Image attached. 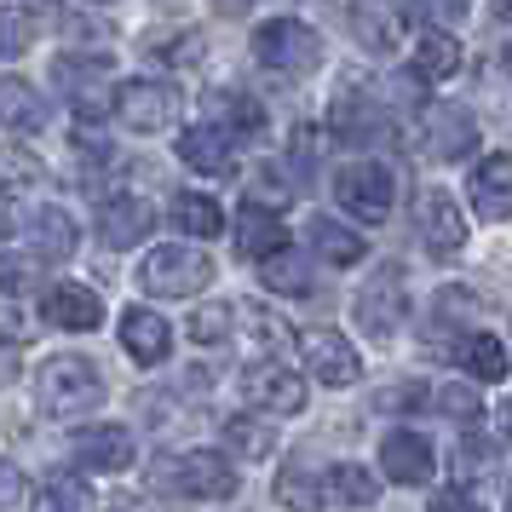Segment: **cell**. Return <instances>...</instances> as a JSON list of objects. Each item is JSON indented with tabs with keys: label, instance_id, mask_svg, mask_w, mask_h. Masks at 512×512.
Returning a JSON list of instances; mask_svg holds the SVG:
<instances>
[{
	"label": "cell",
	"instance_id": "6da1fadb",
	"mask_svg": "<svg viewBox=\"0 0 512 512\" xmlns=\"http://www.w3.org/2000/svg\"><path fill=\"white\" fill-rule=\"evenodd\" d=\"M35 397H41L47 415H81V409H93L104 397V374L87 357H52L35 374Z\"/></svg>",
	"mask_w": 512,
	"mask_h": 512
},
{
	"label": "cell",
	"instance_id": "7a4b0ae2",
	"mask_svg": "<svg viewBox=\"0 0 512 512\" xmlns=\"http://www.w3.org/2000/svg\"><path fill=\"white\" fill-rule=\"evenodd\" d=\"M213 282V259L202 248H150L139 265V288L156 300H190Z\"/></svg>",
	"mask_w": 512,
	"mask_h": 512
},
{
	"label": "cell",
	"instance_id": "3957f363",
	"mask_svg": "<svg viewBox=\"0 0 512 512\" xmlns=\"http://www.w3.org/2000/svg\"><path fill=\"white\" fill-rule=\"evenodd\" d=\"M254 58L265 70H282V75H311L323 64V41L317 29L300 24V18H271V24L254 29Z\"/></svg>",
	"mask_w": 512,
	"mask_h": 512
},
{
	"label": "cell",
	"instance_id": "277c9868",
	"mask_svg": "<svg viewBox=\"0 0 512 512\" xmlns=\"http://www.w3.org/2000/svg\"><path fill=\"white\" fill-rule=\"evenodd\" d=\"M334 202L346 213H357L363 225H380L386 213H392L397 202V179H392V167H380V162H351L334 173Z\"/></svg>",
	"mask_w": 512,
	"mask_h": 512
},
{
	"label": "cell",
	"instance_id": "5b68a950",
	"mask_svg": "<svg viewBox=\"0 0 512 512\" xmlns=\"http://www.w3.org/2000/svg\"><path fill=\"white\" fill-rule=\"evenodd\" d=\"M167 484L179 495H196V501H231L236 495V466L213 449H190V455H173L167 461Z\"/></svg>",
	"mask_w": 512,
	"mask_h": 512
},
{
	"label": "cell",
	"instance_id": "8992f818",
	"mask_svg": "<svg viewBox=\"0 0 512 512\" xmlns=\"http://www.w3.org/2000/svg\"><path fill=\"white\" fill-rule=\"evenodd\" d=\"M116 116L127 133H162L179 121V93L167 81H127L116 93Z\"/></svg>",
	"mask_w": 512,
	"mask_h": 512
},
{
	"label": "cell",
	"instance_id": "52a82bcc",
	"mask_svg": "<svg viewBox=\"0 0 512 512\" xmlns=\"http://www.w3.org/2000/svg\"><path fill=\"white\" fill-rule=\"evenodd\" d=\"M300 363L317 374L323 386H351V380L363 374L351 340L346 334H334V328H300Z\"/></svg>",
	"mask_w": 512,
	"mask_h": 512
},
{
	"label": "cell",
	"instance_id": "ba28073f",
	"mask_svg": "<svg viewBox=\"0 0 512 512\" xmlns=\"http://www.w3.org/2000/svg\"><path fill=\"white\" fill-rule=\"evenodd\" d=\"M242 397L265 409V415H300L305 409V380L294 369H282V363H254V369L242 374Z\"/></svg>",
	"mask_w": 512,
	"mask_h": 512
},
{
	"label": "cell",
	"instance_id": "9c48e42d",
	"mask_svg": "<svg viewBox=\"0 0 512 512\" xmlns=\"http://www.w3.org/2000/svg\"><path fill=\"white\" fill-rule=\"evenodd\" d=\"M403 317H409L403 271H397V265H386V271H380V277H374L369 288L357 294V323L369 328V334H380V340H386V334H397V323H403Z\"/></svg>",
	"mask_w": 512,
	"mask_h": 512
},
{
	"label": "cell",
	"instance_id": "30bf717a",
	"mask_svg": "<svg viewBox=\"0 0 512 512\" xmlns=\"http://www.w3.org/2000/svg\"><path fill=\"white\" fill-rule=\"evenodd\" d=\"M415 225H420V242H426L432 254H461V242H466V219H461V208L449 202V190H420V202H415Z\"/></svg>",
	"mask_w": 512,
	"mask_h": 512
},
{
	"label": "cell",
	"instance_id": "8fae6325",
	"mask_svg": "<svg viewBox=\"0 0 512 512\" xmlns=\"http://www.w3.org/2000/svg\"><path fill=\"white\" fill-rule=\"evenodd\" d=\"M156 231V208L144 202V196H110L104 208H98V236H104V248H133L144 236Z\"/></svg>",
	"mask_w": 512,
	"mask_h": 512
},
{
	"label": "cell",
	"instance_id": "7c38bea8",
	"mask_svg": "<svg viewBox=\"0 0 512 512\" xmlns=\"http://www.w3.org/2000/svg\"><path fill=\"white\" fill-rule=\"evenodd\" d=\"M70 455L87 472H121V466H133V432L127 426H81Z\"/></svg>",
	"mask_w": 512,
	"mask_h": 512
},
{
	"label": "cell",
	"instance_id": "4fadbf2b",
	"mask_svg": "<svg viewBox=\"0 0 512 512\" xmlns=\"http://www.w3.org/2000/svg\"><path fill=\"white\" fill-rule=\"evenodd\" d=\"M432 443L420 438V432H392V438H380V472L392 478V484H426L432 478Z\"/></svg>",
	"mask_w": 512,
	"mask_h": 512
},
{
	"label": "cell",
	"instance_id": "5bb4252c",
	"mask_svg": "<svg viewBox=\"0 0 512 512\" xmlns=\"http://www.w3.org/2000/svg\"><path fill=\"white\" fill-rule=\"evenodd\" d=\"M41 311H47V323L70 328V334H87V328L104 323V300H98L93 288H81V282H58V288H47Z\"/></svg>",
	"mask_w": 512,
	"mask_h": 512
},
{
	"label": "cell",
	"instance_id": "9a60e30c",
	"mask_svg": "<svg viewBox=\"0 0 512 512\" xmlns=\"http://www.w3.org/2000/svg\"><path fill=\"white\" fill-rule=\"evenodd\" d=\"M121 346H127V357H139V363H162L167 351H173V328L150 305H127L121 311Z\"/></svg>",
	"mask_w": 512,
	"mask_h": 512
},
{
	"label": "cell",
	"instance_id": "2e32d148",
	"mask_svg": "<svg viewBox=\"0 0 512 512\" xmlns=\"http://www.w3.org/2000/svg\"><path fill=\"white\" fill-rule=\"evenodd\" d=\"M179 162L208 173V179H225V173H236V139L225 127H190L179 139Z\"/></svg>",
	"mask_w": 512,
	"mask_h": 512
},
{
	"label": "cell",
	"instance_id": "e0dca14e",
	"mask_svg": "<svg viewBox=\"0 0 512 512\" xmlns=\"http://www.w3.org/2000/svg\"><path fill=\"white\" fill-rule=\"evenodd\" d=\"M351 24H357V41H363L369 52H397V47H403L409 18H403V6H397V0H357Z\"/></svg>",
	"mask_w": 512,
	"mask_h": 512
},
{
	"label": "cell",
	"instance_id": "ac0fdd59",
	"mask_svg": "<svg viewBox=\"0 0 512 512\" xmlns=\"http://www.w3.org/2000/svg\"><path fill=\"white\" fill-rule=\"evenodd\" d=\"M472 208L484 213L489 225H501L512 213V162L495 150V156H484L478 162V173H472Z\"/></svg>",
	"mask_w": 512,
	"mask_h": 512
},
{
	"label": "cell",
	"instance_id": "d6986e66",
	"mask_svg": "<svg viewBox=\"0 0 512 512\" xmlns=\"http://www.w3.org/2000/svg\"><path fill=\"white\" fill-rule=\"evenodd\" d=\"M236 248L265 265L271 254H282V248H288V225H282L271 208H254V202H248V208H242V219H236Z\"/></svg>",
	"mask_w": 512,
	"mask_h": 512
},
{
	"label": "cell",
	"instance_id": "ffe728a7",
	"mask_svg": "<svg viewBox=\"0 0 512 512\" xmlns=\"http://www.w3.org/2000/svg\"><path fill=\"white\" fill-rule=\"evenodd\" d=\"M472 139H478V127H472V116H461V110H426V150L438 156V162H449V156H466L472 150Z\"/></svg>",
	"mask_w": 512,
	"mask_h": 512
},
{
	"label": "cell",
	"instance_id": "44dd1931",
	"mask_svg": "<svg viewBox=\"0 0 512 512\" xmlns=\"http://www.w3.org/2000/svg\"><path fill=\"white\" fill-rule=\"evenodd\" d=\"M0 127L6 133H41L47 127V98L29 81H0Z\"/></svg>",
	"mask_w": 512,
	"mask_h": 512
},
{
	"label": "cell",
	"instance_id": "7402d4cb",
	"mask_svg": "<svg viewBox=\"0 0 512 512\" xmlns=\"http://www.w3.org/2000/svg\"><path fill=\"white\" fill-rule=\"evenodd\" d=\"M328 127H334V139L340 144H369L380 139V110L374 104H363V93H340L334 98V110H328Z\"/></svg>",
	"mask_w": 512,
	"mask_h": 512
},
{
	"label": "cell",
	"instance_id": "603a6c76",
	"mask_svg": "<svg viewBox=\"0 0 512 512\" xmlns=\"http://www.w3.org/2000/svg\"><path fill=\"white\" fill-rule=\"evenodd\" d=\"M305 242H311V248L328 259V265H357V259L369 254V248H363V236L346 231V225H334L328 213H317V219L305 225Z\"/></svg>",
	"mask_w": 512,
	"mask_h": 512
},
{
	"label": "cell",
	"instance_id": "cb8c5ba5",
	"mask_svg": "<svg viewBox=\"0 0 512 512\" xmlns=\"http://www.w3.org/2000/svg\"><path fill=\"white\" fill-rule=\"evenodd\" d=\"M455 70H461V47H455L449 29H426V35H415V75L420 81H449Z\"/></svg>",
	"mask_w": 512,
	"mask_h": 512
},
{
	"label": "cell",
	"instance_id": "d4e9b609",
	"mask_svg": "<svg viewBox=\"0 0 512 512\" xmlns=\"http://www.w3.org/2000/svg\"><path fill=\"white\" fill-rule=\"evenodd\" d=\"M323 495H334V507H374V495H380V478H374L363 461H340L328 472Z\"/></svg>",
	"mask_w": 512,
	"mask_h": 512
},
{
	"label": "cell",
	"instance_id": "484cf974",
	"mask_svg": "<svg viewBox=\"0 0 512 512\" xmlns=\"http://www.w3.org/2000/svg\"><path fill=\"white\" fill-rule=\"evenodd\" d=\"M29 242H35V254H47V259H70L75 254V219L64 208H41Z\"/></svg>",
	"mask_w": 512,
	"mask_h": 512
},
{
	"label": "cell",
	"instance_id": "4316f807",
	"mask_svg": "<svg viewBox=\"0 0 512 512\" xmlns=\"http://www.w3.org/2000/svg\"><path fill=\"white\" fill-rule=\"evenodd\" d=\"M173 225H179V231H190L196 242H208V236L225 231V213H219V202H213V196H196V190H185V196L173 202Z\"/></svg>",
	"mask_w": 512,
	"mask_h": 512
},
{
	"label": "cell",
	"instance_id": "83f0119b",
	"mask_svg": "<svg viewBox=\"0 0 512 512\" xmlns=\"http://www.w3.org/2000/svg\"><path fill=\"white\" fill-rule=\"evenodd\" d=\"M461 369L472 374V380L495 386V380L507 374V346H501L495 334H466V346H461Z\"/></svg>",
	"mask_w": 512,
	"mask_h": 512
},
{
	"label": "cell",
	"instance_id": "f1b7e54d",
	"mask_svg": "<svg viewBox=\"0 0 512 512\" xmlns=\"http://www.w3.org/2000/svg\"><path fill=\"white\" fill-rule=\"evenodd\" d=\"M277 501H282V507H294V512H328L323 484H317L305 466H282V472H277Z\"/></svg>",
	"mask_w": 512,
	"mask_h": 512
},
{
	"label": "cell",
	"instance_id": "f546056e",
	"mask_svg": "<svg viewBox=\"0 0 512 512\" xmlns=\"http://www.w3.org/2000/svg\"><path fill=\"white\" fill-rule=\"evenodd\" d=\"M81 507H93V501H87V484L70 478V472H64V478L52 472L47 484L35 489V512H81Z\"/></svg>",
	"mask_w": 512,
	"mask_h": 512
},
{
	"label": "cell",
	"instance_id": "4dcf8cb0",
	"mask_svg": "<svg viewBox=\"0 0 512 512\" xmlns=\"http://www.w3.org/2000/svg\"><path fill=\"white\" fill-rule=\"evenodd\" d=\"M265 282H271L277 294H311V288H317V282H311V265H305L300 254H288V248L265 259Z\"/></svg>",
	"mask_w": 512,
	"mask_h": 512
},
{
	"label": "cell",
	"instance_id": "1f68e13d",
	"mask_svg": "<svg viewBox=\"0 0 512 512\" xmlns=\"http://www.w3.org/2000/svg\"><path fill=\"white\" fill-rule=\"evenodd\" d=\"M213 110L231 121V139L236 133H259V127H265V110H259V98H248V93H213Z\"/></svg>",
	"mask_w": 512,
	"mask_h": 512
},
{
	"label": "cell",
	"instance_id": "d6a6232c",
	"mask_svg": "<svg viewBox=\"0 0 512 512\" xmlns=\"http://www.w3.org/2000/svg\"><path fill=\"white\" fill-rule=\"evenodd\" d=\"M35 47V18L18 6H0V58H24Z\"/></svg>",
	"mask_w": 512,
	"mask_h": 512
},
{
	"label": "cell",
	"instance_id": "836d02e7",
	"mask_svg": "<svg viewBox=\"0 0 512 512\" xmlns=\"http://www.w3.org/2000/svg\"><path fill=\"white\" fill-rule=\"evenodd\" d=\"M231 323H236L231 305H202V311L190 317V340H196V346H219V340H231Z\"/></svg>",
	"mask_w": 512,
	"mask_h": 512
},
{
	"label": "cell",
	"instance_id": "e575fe53",
	"mask_svg": "<svg viewBox=\"0 0 512 512\" xmlns=\"http://www.w3.org/2000/svg\"><path fill=\"white\" fill-rule=\"evenodd\" d=\"M225 443H231L242 461H259V455L271 449V426H259V420L242 415V420H231V426H225Z\"/></svg>",
	"mask_w": 512,
	"mask_h": 512
},
{
	"label": "cell",
	"instance_id": "d590c367",
	"mask_svg": "<svg viewBox=\"0 0 512 512\" xmlns=\"http://www.w3.org/2000/svg\"><path fill=\"white\" fill-rule=\"evenodd\" d=\"M432 317H438V328H472L478 305H472V294H466V288H443L438 305H432Z\"/></svg>",
	"mask_w": 512,
	"mask_h": 512
},
{
	"label": "cell",
	"instance_id": "8d00e7d4",
	"mask_svg": "<svg viewBox=\"0 0 512 512\" xmlns=\"http://www.w3.org/2000/svg\"><path fill=\"white\" fill-rule=\"evenodd\" d=\"M110 70V52H93V58H58L52 64V81H81V75H104Z\"/></svg>",
	"mask_w": 512,
	"mask_h": 512
},
{
	"label": "cell",
	"instance_id": "74e56055",
	"mask_svg": "<svg viewBox=\"0 0 512 512\" xmlns=\"http://www.w3.org/2000/svg\"><path fill=\"white\" fill-rule=\"evenodd\" d=\"M35 282V265L29 259H0V294H24Z\"/></svg>",
	"mask_w": 512,
	"mask_h": 512
},
{
	"label": "cell",
	"instance_id": "f35d334b",
	"mask_svg": "<svg viewBox=\"0 0 512 512\" xmlns=\"http://www.w3.org/2000/svg\"><path fill=\"white\" fill-rule=\"evenodd\" d=\"M29 334H35V323H24V317H18V305H12V311L0 305V346H24Z\"/></svg>",
	"mask_w": 512,
	"mask_h": 512
},
{
	"label": "cell",
	"instance_id": "ab89813d",
	"mask_svg": "<svg viewBox=\"0 0 512 512\" xmlns=\"http://www.w3.org/2000/svg\"><path fill=\"white\" fill-rule=\"evenodd\" d=\"M438 403H443V409H449L455 420H478V397L466 392V386H449V392H443Z\"/></svg>",
	"mask_w": 512,
	"mask_h": 512
},
{
	"label": "cell",
	"instance_id": "60d3db41",
	"mask_svg": "<svg viewBox=\"0 0 512 512\" xmlns=\"http://www.w3.org/2000/svg\"><path fill=\"white\" fill-rule=\"evenodd\" d=\"M18 495H24V478H18V466L0 455V507H18Z\"/></svg>",
	"mask_w": 512,
	"mask_h": 512
},
{
	"label": "cell",
	"instance_id": "b9f144b4",
	"mask_svg": "<svg viewBox=\"0 0 512 512\" xmlns=\"http://www.w3.org/2000/svg\"><path fill=\"white\" fill-rule=\"evenodd\" d=\"M432 512H484V507H478V501H466L461 489H443L438 501H432Z\"/></svg>",
	"mask_w": 512,
	"mask_h": 512
},
{
	"label": "cell",
	"instance_id": "7bdbcfd3",
	"mask_svg": "<svg viewBox=\"0 0 512 512\" xmlns=\"http://www.w3.org/2000/svg\"><path fill=\"white\" fill-rule=\"evenodd\" d=\"M12 225H18V196L0 190V236H12Z\"/></svg>",
	"mask_w": 512,
	"mask_h": 512
},
{
	"label": "cell",
	"instance_id": "ee69618b",
	"mask_svg": "<svg viewBox=\"0 0 512 512\" xmlns=\"http://www.w3.org/2000/svg\"><path fill=\"white\" fill-rule=\"evenodd\" d=\"M432 12H438L443 24H455V18L466 12V0H432Z\"/></svg>",
	"mask_w": 512,
	"mask_h": 512
},
{
	"label": "cell",
	"instance_id": "f6af8a7d",
	"mask_svg": "<svg viewBox=\"0 0 512 512\" xmlns=\"http://www.w3.org/2000/svg\"><path fill=\"white\" fill-rule=\"evenodd\" d=\"M213 6H219V12H248L254 0H213Z\"/></svg>",
	"mask_w": 512,
	"mask_h": 512
},
{
	"label": "cell",
	"instance_id": "bcb514c9",
	"mask_svg": "<svg viewBox=\"0 0 512 512\" xmlns=\"http://www.w3.org/2000/svg\"><path fill=\"white\" fill-rule=\"evenodd\" d=\"M12 369H18V363H12V351H0V386L12 380Z\"/></svg>",
	"mask_w": 512,
	"mask_h": 512
}]
</instances>
